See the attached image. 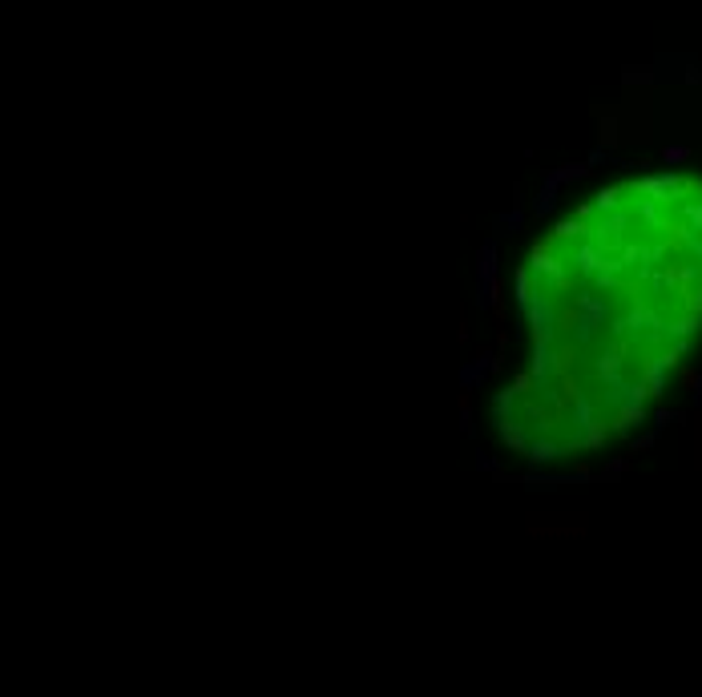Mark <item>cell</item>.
I'll return each mask as SVG.
<instances>
[{"label":"cell","instance_id":"obj_1","mask_svg":"<svg viewBox=\"0 0 702 697\" xmlns=\"http://www.w3.org/2000/svg\"><path fill=\"white\" fill-rule=\"evenodd\" d=\"M525 322L533 327V343H553L557 339L561 310H557V298H553L549 286H533V298L525 303Z\"/></svg>","mask_w":702,"mask_h":697},{"label":"cell","instance_id":"obj_2","mask_svg":"<svg viewBox=\"0 0 702 697\" xmlns=\"http://www.w3.org/2000/svg\"><path fill=\"white\" fill-rule=\"evenodd\" d=\"M496 432H501L505 447H513V451H525V447H529V435H525V423H520L517 416L496 419Z\"/></svg>","mask_w":702,"mask_h":697},{"label":"cell","instance_id":"obj_3","mask_svg":"<svg viewBox=\"0 0 702 697\" xmlns=\"http://www.w3.org/2000/svg\"><path fill=\"white\" fill-rule=\"evenodd\" d=\"M525 456H529L533 463H553L557 456H565V447H561V444H553L549 435H541V440H533V444L525 447Z\"/></svg>","mask_w":702,"mask_h":697},{"label":"cell","instance_id":"obj_4","mask_svg":"<svg viewBox=\"0 0 702 697\" xmlns=\"http://www.w3.org/2000/svg\"><path fill=\"white\" fill-rule=\"evenodd\" d=\"M517 404H520V391L508 383L505 391H496V399H492V419H505V416H517Z\"/></svg>","mask_w":702,"mask_h":697},{"label":"cell","instance_id":"obj_5","mask_svg":"<svg viewBox=\"0 0 702 697\" xmlns=\"http://www.w3.org/2000/svg\"><path fill=\"white\" fill-rule=\"evenodd\" d=\"M533 286H537V282H533V270H529V266H517L513 291H517V307H520V310H525V303L533 298Z\"/></svg>","mask_w":702,"mask_h":697},{"label":"cell","instance_id":"obj_6","mask_svg":"<svg viewBox=\"0 0 702 697\" xmlns=\"http://www.w3.org/2000/svg\"><path fill=\"white\" fill-rule=\"evenodd\" d=\"M666 162H686V150H666Z\"/></svg>","mask_w":702,"mask_h":697}]
</instances>
